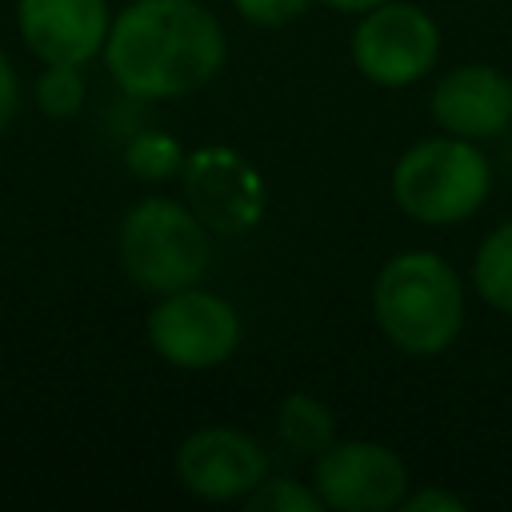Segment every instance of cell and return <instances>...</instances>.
<instances>
[{
	"mask_svg": "<svg viewBox=\"0 0 512 512\" xmlns=\"http://www.w3.org/2000/svg\"><path fill=\"white\" fill-rule=\"evenodd\" d=\"M224 56V28L200 0H132L104 40L112 80L140 100L204 88L224 68Z\"/></svg>",
	"mask_w": 512,
	"mask_h": 512,
	"instance_id": "6da1fadb",
	"label": "cell"
},
{
	"mask_svg": "<svg viewBox=\"0 0 512 512\" xmlns=\"http://www.w3.org/2000/svg\"><path fill=\"white\" fill-rule=\"evenodd\" d=\"M380 332L408 356L444 352L464 324V288L452 264L428 248L396 252L372 284Z\"/></svg>",
	"mask_w": 512,
	"mask_h": 512,
	"instance_id": "7a4b0ae2",
	"label": "cell"
},
{
	"mask_svg": "<svg viewBox=\"0 0 512 512\" xmlns=\"http://www.w3.org/2000/svg\"><path fill=\"white\" fill-rule=\"evenodd\" d=\"M492 168L484 152L464 136H432L412 144L392 168V196L396 204L432 228L460 224L488 200Z\"/></svg>",
	"mask_w": 512,
	"mask_h": 512,
	"instance_id": "3957f363",
	"label": "cell"
},
{
	"mask_svg": "<svg viewBox=\"0 0 512 512\" xmlns=\"http://www.w3.org/2000/svg\"><path fill=\"white\" fill-rule=\"evenodd\" d=\"M116 248L132 284L156 296L200 284L212 256L204 220L164 196H148L128 208V216L120 220Z\"/></svg>",
	"mask_w": 512,
	"mask_h": 512,
	"instance_id": "277c9868",
	"label": "cell"
},
{
	"mask_svg": "<svg viewBox=\"0 0 512 512\" xmlns=\"http://www.w3.org/2000/svg\"><path fill=\"white\" fill-rule=\"evenodd\" d=\"M148 344L176 368H216L240 344V316L224 296L192 284L160 296L148 312Z\"/></svg>",
	"mask_w": 512,
	"mask_h": 512,
	"instance_id": "5b68a950",
	"label": "cell"
},
{
	"mask_svg": "<svg viewBox=\"0 0 512 512\" xmlns=\"http://www.w3.org/2000/svg\"><path fill=\"white\" fill-rule=\"evenodd\" d=\"M440 56V32L428 12L404 0H384L364 12L352 32L356 68L380 88L416 84Z\"/></svg>",
	"mask_w": 512,
	"mask_h": 512,
	"instance_id": "8992f818",
	"label": "cell"
},
{
	"mask_svg": "<svg viewBox=\"0 0 512 512\" xmlns=\"http://www.w3.org/2000/svg\"><path fill=\"white\" fill-rule=\"evenodd\" d=\"M312 488L336 512H384L404 504V460L376 440H332L312 460Z\"/></svg>",
	"mask_w": 512,
	"mask_h": 512,
	"instance_id": "52a82bcc",
	"label": "cell"
},
{
	"mask_svg": "<svg viewBox=\"0 0 512 512\" xmlns=\"http://www.w3.org/2000/svg\"><path fill=\"white\" fill-rule=\"evenodd\" d=\"M176 476L204 500H244L268 476V456L248 432L212 424L180 444Z\"/></svg>",
	"mask_w": 512,
	"mask_h": 512,
	"instance_id": "ba28073f",
	"label": "cell"
},
{
	"mask_svg": "<svg viewBox=\"0 0 512 512\" xmlns=\"http://www.w3.org/2000/svg\"><path fill=\"white\" fill-rule=\"evenodd\" d=\"M192 212L216 232H244L264 216V184L232 148H200L184 160Z\"/></svg>",
	"mask_w": 512,
	"mask_h": 512,
	"instance_id": "9c48e42d",
	"label": "cell"
},
{
	"mask_svg": "<svg viewBox=\"0 0 512 512\" xmlns=\"http://www.w3.org/2000/svg\"><path fill=\"white\" fill-rule=\"evenodd\" d=\"M20 36L44 64H88L108 40L104 0H20Z\"/></svg>",
	"mask_w": 512,
	"mask_h": 512,
	"instance_id": "30bf717a",
	"label": "cell"
},
{
	"mask_svg": "<svg viewBox=\"0 0 512 512\" xmlns=\"http://www.w3.org/2000/svg\"><path fill=\"white\" fill-rule=\"evenodd\" d=\"M432 116L464 140L496 136L512 124V80L492 64H460L436 84Z\"/></svg>",
	"mask_w": 512,
	"mask_h": 512,
	"instance_id": "8fae6325",
	"label": "cell"
},
{
	"mask_svg": "<svg viewBox=\"0 0 512 512\" xmlns=\"http://www.w3.org/2000/svg\"><path fill=\"white\" fill-rule=\"evenodd\" d=\"M276 432H280V440H284L292 452H300V456H316V452H324V448L336 440L332 412H328L316 396H308V392L284 396V404H280V412H276Z\"/></svg>",
	"mask_w": 512,
	"mask_h": 512,
	"instance_id": "7c38bea8",
	"label": "cell"
},
{
	"mask_svg": "<svg viewBox=\"0 0 512 512\" xmlns=\"http://www.w3.org/2000/svg\"><path fill=\"white\" fill-rule=\"evenodd\" d=\"M472 280H476L480 300L512 316V220L484 236L472 260Z\"/></svg>",
	"mask_w": 512,
	"mask_h": 512,
	"instance_id": "4fadbf2b",
	"label": "cell"
},
{
	"mask_svg": "<svg viewBox=\"0 0 512 512\" xmlns=\"http://www.w3.org/2000/svg\"><path fill=\"white\" fill-rule=\"evenodd\" d=\"M36 104L48 116H72L84 104V76L80 64H48V72L36 80Z\"/></svg>",
	"mask_w": 512,
	"mask_h": 512,
	"instance_id": "5bb4252c",
	"label": "cell"
},
{
	"mask_svg": "<svg viewBox=\"0 0 512 512\" xmlns=\"http://www.w3.org/2000/svg\"><path fill=\"white\" fill-rule=\"evenodd\" d=\"M248 512H320L324 500L316 496V488H304L296 480H260L248 496H244Z\"/></svg>",
	"mask_w": 512,
	"mask_h": 512,
	"instance_id": "9a60e30c",
	"label": "cell"
},
{
	"mask_svg": "<svg viewBox=\"0 0 512 512\" xmlns=\"http://www.w3.org/2000/svg\"><path fill=\"white\" fill-rule=\"evenodd\" d=\"M128 168L136 176H144V180H164L176 168H184V156H180V144L176 140H168L160 132H144L128 148Z\"/></svg>",
	"mask_w": 512,
	"mask_h": 512,
	"instance_id": "2e32d148",
	"label": "cell"
},
{
	"mask_svg": "<svg viewBox=\"0 0 512 512\" xmlns=\"http://www.w3.org/2000/svg\"><path fill=\"white\" fill-rule=\"evenodd\" d=\"M236 12L248 20V24H260V28H280L288 20H296L312 0H232Z\"/></svg>",
	"mask_w": 512,
	"mask_h": 512,
	"instance_id": "e0dca14e",
	"label": "cell"
},
{
	"mask_svg": "<svg viewBox=\"0 0 512 512\" xmlns=\"http://www.w3.org/2000/svg\"><path fill=\"white\" fill-rule=\"evenodd\" d=\"M404 508L408 512H428V508H440V512H464V500L444 492V488H424L416 496H404Z\"/></svg>",
	"mask_w": 512,
	"mask_h": 512,
	"instance_id": "ac0fdd59",
	"label": "cell"
},
{
	"mask_svg": "<svg viewBox=\"0 0 512 512\" xmlns=\"http://www.w3.org/2000/svg\"><path fill=\"white\" fill-rule=\"evenodd\" d=\"M12 116H16V72L8 64V56L0 52V132L8 128Z\"/></svg>",
	"mask_w": 512,
	"mask_h": 512,
	"instance_id": "d6986e66",
	"label": "cell"
},
{
	"mask_svg": "<svg viewBox=\"0 0 512 512\" xmlns=\"http://www.w3.org/2000/svg\"><path fill=\"white\" fill-rule=\"evenodd\" d=\"M320 4H328V8H336V12H368V8H376V4H384V0H320Z\"/></svg>",
	"mask_w": 512,
	"mask_h": 512,
	"instance_id": "ffe728a7",
	"label": "cell"
}]
</instances>
